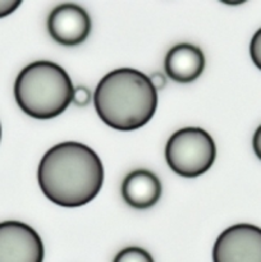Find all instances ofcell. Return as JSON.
Returning a JSON list of instances; mask_svg holds the SVG:
<instances>
[{"instance_id": "cell-1", "label": "cell", "mask_w": 261, "mask_h": 262, "mask_svg": "<svg viewBox=\"0 0 261 262\" xmlns=\"http://www.w3.org/2000/svg\"><path fill=\"white\" fill-rule=\"evenodd\" d=\"M37 179L49 201L63 207H79L99 194L104 168L97 154L89 146L63 142L42 156Z\"/></svg>"}, {"instance_id": "cell-2", "label": "cell", "mask_w": 261, "mask_h": 262, "mask_svg": "<svg viewBox=\"0 0 261 262\" xmlns=\"http://www.w3.org/2000/svg\"><path fill=\"white\" fill-rule=\"evenodd\" d=\"M94 105L106 125L123 132L136 130L147 124L155 114L158 91L142 72L115 69L99 82Z\"/></svg>"}, {"instance_id": "cell-3", "label": "cell", "mask_w": 261, "mask_h": 262, "mask_svg": "<svg viewBox=\"0 0 261 262\" xmlns=\"http://www.w3.org/2000/svg\"><path fill=\"white\" fill-rule=\"evenodd\" d=\"M71 77L53 61H33L18 74L14 96L18 106L35 119H53L73 100Z\"/></svg>"}, {"instance_id": "cell-4", "label": "cell", "mask_w": 261, "mask_h": 262, "mask_svg": "<svg viewBox=\"0 0 261 262\" xmlns=\"http://www.w3.org/2000/svg\"><path fill=\"white\" fill-rule=\"evenodd\" d=\"M216 158L211 136L202 128L187 127L177 130L165 146L169 168L184 178H196L206 173Z\"/></svg>"}, {"instance_id": "cell-5", "label": "cell", "mask_w": 261, "mask_h": 262, "mask_svg": "<svg viewBox=\"0 0 261 262\" xmlns=\"http://www.w3.org/2000/svg\"><path fill=\"white\" fill-rule=\"evenodd\" d=\"M214 262H261V228L237 224L225 229L212 248Z\"/></svg>"}, {"instance_id": "cell-6", "label": "cell", "mask_w": 261, "mask_h": 262, "mask_svg": "<svg viewBox=\"0 0 261 262\" xmlns=\"http://www.w3.org/2000/svg\"><path fill=\"white\" fill-rule=\"evenodd\" d=\"M44 253L42 241L30 225L0 223V262H42Z\"/></svg>"}, {"instance_id": "cell-7", "label": "cell", "mask_w": 261, "mask_h": 262, "mask_svg": "<svg viewBox=\"0 0 261 262\" xmlns=\"http://www.w3.org/2000/svg\"><path fill=\"white\" fill-rule=\"evenodd\" d=\"M48 30L54 41L64 46L84 42L91 32L89 13L77 4H61L51 10Z\"/></svg>"}, {"instance_id": "cell-8", "label": "cell", "mask_w": 261, "mask_h": 262, "mask_svg": "<svg viewBox=\"0 0 261 262\" xmlns=\"http://www.w3.org/2000/svg\"><path fill=\"white\" fill-rule=\"evenodd\" d=\"M164 68L169 78L174 82H193L204 72V53L191 43H179L168 51L164 61Z\"/></svg>"}, {"instance_id": "cell-9", "label": "cell", "mask_w": 261, "mask_h": 262, "mask_svg": "<svg viewBox=\"0 0 261 262\" xmlns=\"http://www.w3.org/2000/svg\"><path fill=\"white\" fill-rule=\"evenodd\" d=\"M161 183L153 171L138 169L124 178L122 183L123 200L135 209H148L161 197Z\"/></svg>"}, {"instance_id": "cell-10", "label": "cell", "mask_w": 261, "mask_h": 262, "mask_svg": "<svg viewBox=\"0 0 261 262\" xmlns=\"http://www.w3.org/2000/svg\"><path fill=\"white\" fill-rule=\"evenodd\" d=\"M113 262H154L147 251L140 247H127L115 256Z\"/></svg>"}, {"instance_id": "cell-11", "label": "cell", "mask_w": 261, "mask_h": 262, "mask_svg": "<svg viewBox=\"0 0 261 262\" xmlns=\"http://www.w3.org/2000/svg\"><path fill=\"white\" fill-rule=\"evenodd\" d=\"M250 54L253 64L261 71V28L256 31L250 43Z\"/></svg>"}, {"instance_id": "cell-12", "label": "cell", "mask_w": 261, "mask_h": 262, "mask_svg": "<svg viewBox=\"0 0 261 262\" xmlns=\"http://www.w3.org/2000/svg\"><path fill=\"white\" fill-rule=\"evenodd\" d=\"M90 100H91V94H90L89 89H86L83 86L74 89L72 102H74L77 106H86L90 102Z\"/></svg>"}, {"instance_id": "cell-13", "label": "cell", "mask_w": 261, "mask_h": 262, "mask_svg": "<svg viewBox=\"0 0 261 262\" xmlns=\"http://www.w3.org/2000/svg\"><path fill=\"white\" fill-rule=\"evenodd\" d=\"M20 0H0V18L12 14L20 5Z\"/></svg>"}, {"instance_id": "cell-14", "label": "cell", "mask_w": 261, "mask_h": 262, "mask_svg": "<svg viewBox=\"0 0 261 262\" xmlns=\"http://www.w3.org/2000/svg\"><path fill=\"white\" fill-rule=\"evenodd\" d=\"M252 146H253V151H255L256 156L261 160V125L256 129L255 135H253Z\"/></svg>"}, {"instance_id": "cell-15", "label": "cell", "mask_w": 261, "mask_h": 262, "mask_svg": "<svg viewBox=\"0 0 261 262\" xmlns=\"http://www.w3.org/2000/svg\"><path fill=\"white\" fill-rule=\"evenodd\" d=\"M150 79H151V83H153V86L155 87L156 91H158L159 89H161V87L165 86V78H164V76H161L160 73L153 74V76L150 77Z\"/></svg>"}, {"instance_id": "cell-16", "label": "cell", "mask_w": 261, "mask_h": 262, "mask_svg": "<svg viewBox=\"0 0 261 262\" xmlns=\"http://www.w3.org/2000/svg\"><path fill=\"white\" fill-rule=\"evenodd\" d=\"M0 140H2V125H0Z\"/></svg>"}]
</instances>
